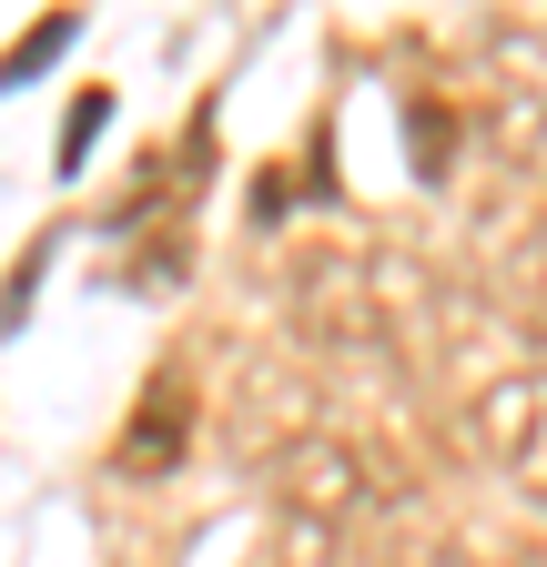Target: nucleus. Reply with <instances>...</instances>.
Returning a JSON list of instances; mask_svg holds the SVG:
<instances>
[{
    "instance_id": "f257e3e1",
    "label": "nucleus",
    "mask_w": 547,
    "mask_h": 567,
    "mask_svg": "<svg viewBox=\"0 0 547 567\" xmlns=\"http://www.w3.org/2000/svg\"><path fill=\"white\" fill-rule=\"evenodd\" d=\"M264 476H274V496H285L305 527H334V537H355L365 517H385V507H395L385 466H375L355 436H334V425H305V436L264 446Z\"/></svg>"
},
{
    "instance_id": "7ed1b4c3",
    "label": "nucleus",
    "mask_w": 547,
    "mask_h": 567,
    "mask_svg": "<svg viewBox=\"0 0 547 567\" xmlns=\"http://www.w3.org/2000/svg\"><path fill=\"white\" fill-rule=\"evenodd\" d=\"M476 436H487L497 476L547 507V375H507V385H487V395H476Z\"/></svg>"
},
{
    "instance_id": "6e6552de",
    "label": "nucleus",
    "mask_w": 547,
    "mask_h": 567,
    "mask_svg": "<svg viewBox=\"0 0 547 567\" xmlns=\"http://www.w3.org/2000/svg\"><path fill=\"white\" fill-rule=\"evenodd\" d=\"M102 122H112V92L92 82V92L72 102V122H61V173H82V153H92V132H102Z\"/></svg>"
},
{
    "instance_id": "0eeeda50",
    "label": "nucleus",
    "mask_w": 547,
    "mask_h": 567,
    "mask_svg": "<svg viewBox=\"0 0 547 567\" xmlns=\"http://www.w3.org/2000/svg\"><path fill=\"white\" fill-rule=\"evenodd\" d=\"M446 142H456V122H446V102H405V153H416L426 173H446Z\"/></svg>"
},
{
    "instance_id": "f03ea898",
    "label": "nucleus",
    "mask_w": 547,
    "mask_h": 567,
    "mask_svg": "<svg viewBox=\"0 0 547 567\" xmlns=\"http://www.w3.org/2000/svg\"><path fill=\"white\" fill-rule=\"evenodd\" d=\"M285 284H295V324H305L314 344H345V354L385 344V274H375V254L314 244V254H295Z\"/></svg>"
},
{
    "instance_id": "423d86ee",
    "label": "nucleus",
    "mask_w": 547,
    "mask_h": 567,
    "mask_svg": "<svg viewBox=\"0 0 547 567\" xmlns=\"http://www.w3.org/2000/svg\"><path fill=\"white\" fill-rule=\"evenodd\" d=\"M61 51H72V11H41L11 51H0V92H21V82H41V71L61 61Z\"/></svg>"
},
{
    "instance_id": "20e7f679",
    "label": "nucleus",
    "mask_w": 547,
    "mask_h": 567,
    "mask_svg": "<svg viewBox=\"0 0 547 567\" xmlns=\"http://www.w3.org/2000/svg\"><path fill=\"white\" fill-rule=\"evenodd\" d=\"M183 446H193V385L153 375L143 405H132V425H122V446H112V466L122 476H163V466H183Z\"/></svg>"
},
{
    "instance_id": "39448f33",
    "label": "nucleus",
    "mask_w": 547,
    "mask_h": 567,
    "mask_svg": "<svg viewBox=\"0 0 547 567\" xmlns=\"http://www.w3.org/2000/svg\"><path fill=\"white\" fill-rule=\"evenodd\" d=\"M355 567H476V557L446 527H426L416 507H385V517L355 527Z\"/></svg>"
}]
</instances>
